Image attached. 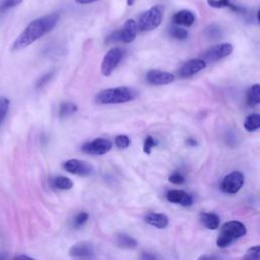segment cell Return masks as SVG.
Here are the masks:
<instances>
[{"instance_id": "2e32d148", "label": "cell", "mask_w": 260, "mask_h": 260, "mask_svg": "<svg viewBox=\"0 0 260 260\" xmlns=\"http://www.w3.org/2000/svg\"><path fill=\"white\" fill-rule=\"evenodd\" d=\"M195 21V15L191 10L182 9L173 15V22L178 25L191 26Z\"/></svg>"}, {"instance_id": "d590c367", "label": "cell", "mask_w": 260, "mask_h": 260, "mask_svg": "<svg viewBox=\"0 0 260 260\" xmlns=\"http://www.w3.org/2000/svg\"><path fill=\"white\" fill-rule=\"evenodd\" d=\"M74 1L78 4H88V3H92V2H95L99 0H74Z\"/></svg>"}, {"instance_id": "52a82bcc", "label": "cell", "mask_w": 260, "mask_h": 260, "mask_svg": "<svg viewBox=\"0 0 260 260\" xmlns=\"http://www.w3.org/2000/svg\"><path fill=\"white\" fill-rule=\"evenodd\" d=\"M245 177L240 171H233L228 174L221 181L220 189L225 194L234 195L238 193L244 185Z\"/></svg>"}, {"instance_id": "8992f818", "label": "cell", "mask_w": 260, "mask_h": 260, "mask_svg": "<svg viewBox=\"0 0 260 260\" xmlns=\"http://www.w3.org/2000/svg\"><path fill=\"white\" fill-rule=\"evenodd\" d=\"M123 56H124V50L122 48L114 47L110 49L104 56V59L101 64L102 74L105 76L111 75L115 70V68L119 65Z\"/></svg>"}, {"instance_id": "1f68e13d", "label": "cell", "mask_w": 260, "mask_h": 260, "mask_svg": "<svg viewBox=\"0 0 260 260\" xmlns=\"http://www.w3.org/2000/svg\"><path fill=\"white\" fill-rule=\"evenodd\" d=\"M52 77H53V72H49V73H47V74L41 76V77L38 79V81L36 82V87H37V88H40V87L44 86Z\"/></svg>"}, {"instance_id": "d6986e66", "label": "cell", "mask_w": 260, "mask_h": 260, "mask_svg": "<svg viewBox=\"0 0 260 260\" xmlns=\"http://www.w3.org/2000/svg\"><path fill=\"white\" fill-rule=\"evenodd\" d=\"M246 101L248 105L255 106L260 104V84H253L247 91Z\"/></svg>"}, {"instance_id": "6da1fadb", "label": "cell", "mask_w": 260, "mask_h": 260, "mask_svg": "<svg viewBox=\"0 0 260 260\" xmlns=\"http://www.w3.org/2000/svg\"><path fill=\"white\" fill-rule=\"evenodd\" d=\"M60 13L53 12L29 22L28 25L22 30V32L16 38V40L12 44V51L22 50L31 45L35 41H37L44 35L51 31L58 23Z\"/></svg>"}, {"instance_id": "e0dca14e", "label": "cell", "mask_w": 260, "mask_h": 260, "mask_svg": "<svg viewBox=\"0 0 260 260\" xmlns=\"http://www.w3.org/2000/svg\"><path fill=\"white\" fill-rule=\"evenodd\" d=\"M199 220L208 230H216L219 226L220 218L213 212H202L199 214Z\"/></svg>"}, {"instance_id": "cb8c5ba5", "label": "cell", "mask_w": 260, "mask_h": 260, "mask_svg": "<svg viewBox=\"0 0 260 260\" xmlns=\"http://www.w3.org/2000/svg\"><path fill=\"white\" fill-rule=\"evenodd\" d=\"M88 218H89V214H88L87 212H85V211H81V212L77 213V214L74 216L72 224H73V226L76 228V229L81 228V226H83V225L87 222Z\"/></svg>"}, {"instance_id": "8fae6325", "label": "cell", "mask_w": 260, "mask_h": 260, "mask_svg": "<svg viewBox=\"0 0 260 260\" xmlns=\"http://www.w3.org/2000/svg\"><path fill=\"white\" fill-rule=\"evenodd\" d=\"M69 256L78 259H89L94 256V247L88 242H78L68 251Z\"/></svg>"}, {"instance_id": "4fadbf2b", "label": "cell", "mask_w": 260, "mask_h": 260, "mask_svg": "<svg viewBox=\"0 0 260 260\" xmlns=\"http://www.w3.org/2000/svg\"><path fill=\"white\" fill-rule=\"evenodd\" d=\"M146 80L153 85H165L173 82L175 80V76L167 71L151 69L146 74Z\"/></svg>"}, {"instance_id": "7402d4cb", "label": "cell", "mask_w": 260, "mask_h": 260, "mask_svg": "<svg viewBox=\"0 0 260 260\" xmlns=\"http://www.w3.org/2000/svg\"><path fill=\"white\" fill-rule=\"evenodd\" d=\"M207 3L214 8H222V7H230L235 11H239L240 8L237 5H234L231 0H207Z\"/></svg>"}, {"instance_id": "484cf974", "label": "cell", "mask_w": 260, "mask_h": 260, "mask_svg": "<svg viewBox=\"0 0 260 260\" xmlns=\"http://www.w3.org/2000/svg\"><path fill=\"white\" fill-rule=\"evenodd\" d=\"M170 35L178 40H185L188 37V32L185 28L179 27V26H173L170 29Z\"/></svg>"}, {"instance_id": "ac0fdd59", "label": "cell", "mask_w": 260, "mask_h": 260, "mask_svg": "<svg viewBox=\"0 0 260 260\" xmlns=\"http://www.w3.org/2000/svg\"><path fill=\"white\" fill-rule=\"evenodd\" d=\"M116 242L119 247L124 249H134L137 247V241L127 234H118Z\"/></svg>"}, {"instance_id": "7c38bea8", "label": "cell", "mask_w": 260, "mask_h": 260, "mask_svg": "<svg viewBox=\"0 0 260 260\" xmlns=\"http://www.w3.org/2000/svg\"><path fill=\"white\" fill-rule=\"evenodd\" d=\"M205 66H206V61L204 59H199V58L191 59L181 66L178 73L181 77H190L196 74L197 72L201 71L202 69H204Z\"/></svg>"}, {"instance_id": "e575fe53", "label": "cell", "mask_w": 260, "mask_h": 260, "mask_svg": "<svg viewBox=\"0 0 260 260\" xmlns=\"http://www.w3.org/2000/svg\"><path fill=\"white\" fill-rule=\"evenodd\" d=\"M13 260H35V259L29 256H26V255H18L16 257H14Z\"/></svg>"}, {"instance_id": "d6a6232c", "label": "cell", "mask_w": 260, "mask_h": 260, "mask_svg": "<svg viewBox=\"0 0 260 260\" xmlns=\"http://www.w3.org/2000/svg\"><path fill=\"white\" fill-rule=\"evenodd\" d=\"M140 259L141 260H158L156 255L150 252H142L140 255Z\"/></svg>"}, {"instance_id": "9a60e30c", "label": "cell", "mask_w": 260, "mask_h": 260, "mask_svg": "<svg viewBox=\"0 0 260 260\" xmlns=\"http://www.w3.org/2000/svg\"><path fill=\"white\" fill-rule=\"evenodd\" d=\"M144 221L154 228L157 229H165L169 224V218L164 213H157V212H148L144 216Z\"/></svg>"}, {"instance_id": "30bf717a", "label": "cell", "mask_w": 260, "mask_h": 260, "mask_svg": "<svg viewBox=\"0 0 260 260\" xmlns=\"http://www.w3.org/2000/svg\"><path fill=\"white\" fill-rule=\"evenodd\" d=\"M233 52V46L229 43L215 45L204 53L205 61H217L228 57Z\"/></svg>"}, {"instance_id": "4316f807", "label": "cell", "mask_w": 260, "mask_h": 260, "mask_svg": "<svg viewBox=\"0 0 260 260\" xmlns=\"http://www.w3.org/2000/svg\"><path fill=\"white\" fill-rule=\"evenodd\" d=\"M157 141L150 135L146 136V138L144 139V142H143V151L146 153V154H150L151 153V150L153 147H155L157 145Z\"/></svg>"}, {"instance_id": "4dcf8cb0", "label": "cell", "mask_w": 260, "mask_h": 260, "mask_svg": "<svg viewBox=\"0 0 260 260\" xmlns=\"http://www.w3.org/2000/svg\"><path fill=\"white\" fill-rule=\"evenodd\" d=\"M169 181L175 185H182L185 182V177L179 172H174L172 175H170Z\"/></svg>"}, {"instance_id": "3957f363", "label": "cell", "mask_w": 260, "mask_h": 260, "mask_svg": "<svg viewBox=\"0 0 260 260\" xmlns=\"http://www.w3.org/2000/svg\"><path fill=\"white\" fill-rule=\"evenodd\" d=\"M134 98L133 91L126 86L107 88L100 91L95 96V103L100 105L123 104L131 101Z\"/></svg>"}, {"instance_id": "ffe728a7", "label": "cell", "mask_w": 260, "mask_h": 260, "mask_svg": "<svg viewBox=\"0 0 260 260\" xmlns=\"http://www.w3.org/2000/svg\"><path fill=\"white\" fill-rule=\"evenodd\" d=\"M53 185L59 190H70L73 187V182L68 177L58 176L54 179Z\"/></svg>"}, {"instance_id": "5b68a950", "label": "cell", "mask_w": 260, "mask_h": 260, "mask_svg": "<svg viewBox=\"0 0 260 260\" xmlns=\"http://www.w3.org/2000/svg\"><path fill=\"white\" fill-rule=\"evenodd\" d=\"M137 30H138L137 22L133 19H128L126 20V22L124 23L121 29L115 30L114 32H112L110 36L107 37L106 43H117V42L131 43L132 41H134Z\"/></svg>"}, {"instance_id": "f35d334b", "label": "cell", "mask_w": 260, "mask_h": 260, "mask_svg": "<svg viewBox=\"0 0 260 260\" xmlns=\"http://www.w3.org/2000/svg\"><path fill=\"white\" fill-rule=\"evenodd\" d=\"M257 16H258V20L260 21V10L258 11V15H257Z\"/></svg>"}, {"instance_id": "44dd1931", "label": "cell", "mask_w": 260, "mask_h": 260, "mask_svg": "<svg viewBox=\"0 0 260 260\" xmlns=\"http://www.w3.org/2000/svg\"><path fill=\"white\" fill-rule=\"evenodd\" d=\"M244 127L247 131H255L260 128V115L252 114L249 115L244 123Z\"/></svg>"}, {"instance_id": "74e56055", "label": "cell", "mask_w": 260, "mask_h": 260, "mask_svg": "<svg viewBox=\"0 0 260 260\" xmlns=\"http://www.w3.org/2000/svg\"><path fill=\"white\" fill-rule=\"evenodd\" d=\"M134 2H135V0H127V3H128V5H129V6H131Z\"/></svg>"}, {"instance_id": "9c48e42d", "label": "cell", "mask_w": 260, "mask_h": 260, "mask_svg": "<svg viewBox=\"0 0 260 260\" xmlns=\"http://www.w3.org/2000/svg\"><path fill=\"white\" fill-rule=\"evenodd\" d=\"M63 168L66 172L81 177H86L93 173V167L91 164L75 158L66 160L63 164Z\"/></svg>"}, {"instance_id": "5bb4252c", "label": "cell", "mask_w": 260, "mask_h": 260, "mask_svg": "<svg viewBox=\"0 0 260 260\" xmlns=\"http://www.w3.org/2000/svg\"><path fill=\"white\" fill-rule=\"evenodd\" d=\"M167 200L170 201L171 203H176L180 204L182 206H190L193 203V197L183 191V190H178V189H173L167 192L166 194Z\"/></svg>"}, {"instance_id": "ba28073f", "label": "cell", "mask_w": 260, "mask_h": 260, "mask_svg": "<svg viewBox=\"0 0 260 260\" xmlns=\"http://www.w3.org/2000/svg\"><path fill=\"white\" fill-rule=\"evenodd\" d=\"M112 148V142L107 138H95L91 141L85 142L81 150L84 153L91 154V155H103L107 152H109Z\"/></svg>"}, {"instance_id": "603a6c76", "label": "cell", "mask_w": 260, "mask_h": 260, "mask_svg": "<svg viewBox=\"0 0 260 260\" xmlns=\"http://www.w3.org/2000/svg\"><path fill=\"white\" fill-rule=\"evenodd\" d=\"M76 111H77V106L75 104L64 102L60 106L59 114H60V117L64 118V117H67V116L75 113Z\"/></svg>"}, {"instance_id": "836d02e7", "label": "cell", "mask_w": 260, "mask_h": 260, "mask_svg": "<svg viewBox=\"0 0 260 260\" xmlns=\"http://www.w3.org/2000/svg\"><path fill=\"white\" fill-rule=\"evenodd\" d=\"M197 260H219V259L214 255H202Z\"/></svg>"}, {"instance_id": "f546056e", "label": "cell", "mask_w": 260, "mask_h": 260, "mask_svg": "<svg viewBox=\"0 0 260 260\" xmlns=\"http://www.w3.org/2000/svg\"><path fill=\"white\" fill-rule=\"evenodd\" d=\"M21 2H22V0H2L0 2V11H5L7 9L15 7L18 4H20Z\"/></svg>"}, {"instance_id": "f1b7e54d", "label": "cell", "mask_w": 260, "mask_h": 260, "mask_svg": "<svg viewBox=\"0 0 260 260\" xmlns=\"http://www.w3.org/2000/svg\"><path fill=\"white\" fill-rule=\"evenodd\" d=\"M9 108V100L7 98H0V124L4 120Z\"/></svg>"}, {"instance_id": "d4e9b609", "label": "cell", "mask_w": 260, "mask_h": 260, "mask_svg": "<svg viewBox=\"0 0 260 260\" xmlns=\"http://www.w3.org/2000/svg\"><path fill=\"white\" fill-rule=\"evenodd\" d=\"M242 260H260V245L249 248Z\"/></svg>"}, {"instance_id": "277c9868", "label": "cell", "mask_w": 260, "mask_h": 260, "mask_svg": "<svg viewBox=\"0 0 260 260\" xmlns=\"http://www.w3.org/2000/svg\"><path fill=\"white\" fill-rule=\"evenodd\" d=\"M164 6L156 4L142 14L138 18V29L141 31H150L158 27L164 18Z\"/></svg>"}, {"instance_id": "8d00e7d4", "label": "cell", "mask_w": 260, "mask_h": 260, "mask_svg": "<svg viewBox=\"0 0 260 260\" xmlns=\"http://www.w3.org/2000/svg\"><path fill=\"white\" fill-rule=\"evenodd\" d=\"M187 143H188L189 145H191V146H195V145H196V141H195L194 139H191V138H189V139L187 140Z\"/></svg>"}, {"instance_id": "83f0119b", "label": "cell", "mask_w": 260, "mask_h": 260, "mask_svg": "<svg viewBox=\"0 0 260 260\" xmlns=\"http://www.w3.org/2000/svg\"><path fill=\"white\" fill-rule=\"evenodd\" d=\"M130 138L127 136V135H118L116 138H115V143L117 145L118 148L120 149H125L127 147H129L130 145Z\"/></svg>"}, {"instance_id": "7a4b0ae2", "label": "cell", "mask_w": 260, "mask_h": 260, "mask_svg": "<svg viewBox=\"0 0 260 260\" xmlns=\"http://www.w3.org/2000/svg\"><path fill=\"white\" fill-rule=\"evenodd\" d=\"M247 234L246 225L238 220H231L223 223L220 228L216 239V246L218 248H226L234 241L244 237Z\"/></svg>"}]
</instances>
